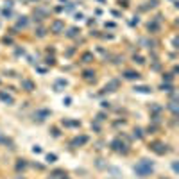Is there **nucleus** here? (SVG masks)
<instances>
[{
  "label": "nucleus",
  "mask_w": 179,
  "mask_h": 179,
  "mask_svg": "<svg viewBox=\"0 0 179 179\" xmlns=\"http://www.w3.org/2000/svg\"><path fill=\"white\" fill-rule=\"evenodd\" d=\"M82 61H84V63H91V61H93V54H91V52L82 54Z\"/></svg>",
  "instance_id": "obj_18"
},
{
  "label": "nucleus",
  "mask_w": 179,
  "mask_h": 179,
  "mask_svg": "<svg viewBox=\"0 0 179 179\" xmlns=\"http://www.w3.org/2000/svg\"><path fill=\"white\" fill-rule=\"evenodd\" d=\"M47 15H48V11H47V9H41V7H38V9L34 11V16H36L38 20H41V18H45Z\"/></svg>",
  "instance_id": "obj_10"
},
{
  "label": "nucleus",
  "mask_w": 179,
  "mask_h": 179,
  "mask_svg": "<svg viewBox=\"0 0 179 179\" xmlns=\"http://www.w3.org/2000/svg\"><path fill=\"white\" fill-rule=\"evenodd\" d=\"M13 4H15L13 0H7V2H5V7H9V9H11V7H13Z\"/></svg>",
  "instance_id": "obj_31"
},
{
  "label": "nucleus",
  "mask_w": 179,
  "mask_h": 179,
  "mask_svg": "<svg viewBox=\"0 0 179 179\" xmlns=\"http://www.w3.org/2000/svg\"><path fill=\"white\" fill-rule=\"evenodd\" d=\"M124 77H125L127 81H138L140 74L138 72H133V70H127V72H124Z\"/></svg>",
  "instance_id": "obj_7"
},
{
  "label": "nucleus",
  "mask_w": 179,
  "mask_h": 179,
  "mask_svg": "<svg viewBox=\"0 0 179 179\" xmlns=\"http://www.w3.org/2000/svg\"><path fill=\"white\" fill-rule=\"evenodd\" d=\"M147 27H149V31H152V32H156V31H159V25L156 23V22H151V23H149Z\"/></svg>",
  "instance_id": "obj_19"
},
{
  "label": "nucleus",
  "mask_w": 179,
  "mask_h": 179,
  "mask_svg": "<svg viewBox=\"0 0 179 179\" xmlns=\"http://www.w3.org/2000/svg\"><path fill=\"white\" fill-rule=\"evenodd\" d=\"M66 36H68V38H77V36H79V31H77L75 27H72V29H68Z\"/></svg>",
  "instance_id": "obj_17"
},
{
  "label": "nucleus",
  "mask_w": 179,
  "mask_h": 179,
  "mask_svg": "<svg viewBox=\"0 0 179 179\" xmlns=\"http://www.w3.org/2000/svg\"><path fill=\"white\" fill-rule=\"evenodd\" d=\"M0 100H2L4 104H7V106H13V104H15V99H13L11 95H7L5 91H0Z\"/></svg>",
  "instance_id": "obj_6"
},
{
  "label": "nucleus",
  "mask_w": 179,
  "mask_h": 179,
  "mask_svg": "<svg viewBox=\"0 0 179 179\" xmlns=\"http://www.w3.org/2000/svg\"><path fill=\"white\" fill-rule=\"evenodd\" d=\"M25 167H27L25 159H20V161H18V165H16V168H18V170H20V168H25Z\"/></svg>",
  "instance_id": "obj_26"
},
{
  "label": "nucleus",
  "mask_w": 179,
  "mask_h": 179,
  "mask_svg": "<svg viewBox=\"0 0 179 179\" xmlns=\"http://www.w3.org/2000/svg\"><path fill=\"white\" fill-rule=\"evenodd\" d=\"M16 179H25V177H16Z\"/></svg>",
  "instance_id": "obj_34"
},
{
  "label": "nucleus",
  "mask_w": 179,
  "mask_h": 179,
  "mask_svg": "<svg viewBox=\"0 0 179 179\" xmlns=\"http://www.w3.org/2000/svg\"><path fill=\"white\" fill-rule=\"evenodd\" d=\"M63 31H65V22L54 20L50 23V32H52V34H61Z\"/></svg>",
  "instance_id": "obj_3"
},
{
  "label": "nucleus",
  "mask_w": 179,
  "mask_h": 179,
  "mask_svg": "<svg viewBox=\"0 0 179 179\" xmlns=\"http://www.w3.org/2000/svg\"><path fill=\"white\" fill-rule=\"evenodd\" d=\"M65 86H66V81L59 79L56 84H54V90H56V91H63V88H65Z\"/></svg>",
  "instance_id": "obj_12"
},
{
  "label": "nucleus",
  "mask_w": 179,
  "mask_h": 179,
  "mask_svg": "<svg viewBox=\"0 0 179 179\" xmlns=\"http://www.w3.org/2000/svg\"><path fill=\"white\" fill-rule=\"evenodd\" d=\"M163 81H167V82H170V81H172V75H170V74H165V75H163Z\"/></svg>",
  "instance_id": "obj_29"
},
{
  "label": "nucleus",
  "mask_w": 179,
  "mask_h": 179,
  "mask_svg": "<svg viewBox=\"0 0 179 179\" xmlns=\"http://www.w3.org/2000/svg\"><path fill=\"white\" fill-rule=\"evenodd\" d=\"M63 179H68V177H63Z\"/></svg>",
  "instance_id": "obj_36"
},
{
  "label": "nucleus",
  "mask_w": 179,
  "mask_h": 179,
  "mask_svg": "<svg viewBox=\"0 0 179 179\" xmlns=\"http://www.w3.org/2000/svg\"><path fill=\"white\" fill-rule=\"evenodd\" d=\"M151 109H152L154 113H159V111H161V106H158V104H152V106H151Z\"/></svg>",
  "instance_id": "obj_28"
},
{
  "label": "nucleus",
  "mask_w": 179,
  "mask_h": 179,
  "mask_svg": "<svg viewBox=\"0 0 179 179\" xmlns=\"http://www.w3.org/2000/svg\"><path fill=\"white\" fill-rule=\"evenodd\" d=\"M133 59H134V63H138V65H143V63H145V61H143V58H141V56H134Z\"/></svg>",
  "instance_id": "obj_27"
},
{
  "label": "nucleus",
  "mask_w": 179,
  "mask_h": 179,
  "mask_svg": "<svg viewBox=\"0 0 179 179\" xmlns=\"http://www.w3.org/2000/svg\"><path fill=\"white\" fill-rule=\"evenodd\" d=\"M161 90H163V91H172L174 88H172V84H168V82L165 84V82H163V84H161Z\"/></svg>",
  "instance_id": "obj_22"
},
{
  "label": "nucleus",
  "mask_w": 179,
  "mask_h": 179,
  "mask_svg": "<svg viewBox=\"0 0 179 179\" xmlns=\"http://www.w3.org/2000/svg\"><path fill=\"white\" fill-rule=\"evenodd\" d=\"M63 125H66V127H79L81 122H77V120H63Z\"/></svg>",
  "instance_id": "obj_11"
},
{
  "label": "nucleus",
  "mask_w": 179,
  "mask_h": 179,
  "mask_svg": "<svg viewBox=\"0 0 179 179\" xmlns=\"http://www.w3.org/2000/svg\"><path fill=\"white\" fill-rule=\"evenodd\" d=\"M0 143H4V145H11V141H9V140L5 138L4 134H0Z\"/></svg>",
  "instance_id": "obj_25"
},
{
  "label": "nucleus",
  "mask_w": 179,
  "mask_h": 179,
  "mask_svg": "<svg viewBox=\"0 0 179 179\" xmlns=\"http://www.w3.org/2000/svg\"><path fill=\"white\" fill-rule=\"evenodd\" d=\"M152 170H154V163H152L151 159H140L138 163H136V167H134V174L140 176V177L151 176Z\"/></svg>",
  "instance_id": "obj_1"
},
{
  "label": "nucleus",
  "mask_w": 179,
  "mask_h": 179,
  "mask_svg": "<svg viewBox=\"0 0 179 179\" xmlns=\"http://www.w3.org/2000/svg\"><path fill=\"white\" fill-rule=\"evenodd\" d=\"M48 115H50V111H48V109H40V111H36V115H34V117L40 120V122H43Z\"/></svg>",
  "instance_id": "obj_8"
},
{
  "label": "nucleus",
  "mask_w": 179,
  "mask_h": 179,
  "mask_svg": "<svg viewBox=\"0 0 179 179\" xmlns=\"http://www.w3.org/2000/svg\"><path fill=\"white\" fill-rule=\"evenodd\" d=\"M70 102H72V99H70V97H66V99H65V106H70Z\"/></svg>",
  "instance_id": "obj_32"
},
{
  "label": "nucleus",
  "mask_w": 179,
  "mask_h": 179,
  "mask_svg": "<svg viewBox=\"0 0 179 179\" xmlns=\"http://www.w3.org/2000/svg\"><path fill=\"white\" fill-rule=\"evenodd\" d=\"M111 149H113L115 152H127V145H125L120 138H117V140L111 141Z\"/></svg>",
  "instance_id": "obj_2"
},
{
  "label": "nucleus",
  "mask_w": 179,
  "mask_h": 179,
  "mask_svg": "<svg viewBox=\"0 0 179 179\" xmlns=\"http://www.w3.org/2000/svg\"><path fill=\"white\" fill-rule=\"evenodd\" d=\"M172 45H174V48H177V38H174V40H172Z\"/></svg>",
  "instance_id": "obj_33"
},
{
  "label": "nucleus",
  "mask_w": 179,
  "mask_h": 179,
  "mask_svg": "<svg viewBox=\"0 0 179 179\" xmlns=\"http://www.w3.org/2000/svg\"><path fill=\"white\" fill-rule=\"evenodd\" d=\"M88 141V138L86 136H81V138H75L74 141H72V147H77V145H82V143H86Z\"/></svg>",
  "instance_id": "obj_14"
},
{
  "label": "nucleus",
  "mask_w": 179,
  "mask_h": 179,
  "mask_svg": "<svg viewBox=\"0 0 179 179\" xmlns=\"http://www.w3.org/2000/svg\"><path fill=\"white\" fill-rule=\"evenodd\" d=\"M45 34H47V31H45V29H43V27H40V29H38V31H36V36H38V38H43V36H45Z\"/></svg>",
  "instance_id": "obj_23"
},
{
  "label": "nucleus",
  "mask_w": 179,
  "mask_h": 179,
  "mask_svg": "<svg viewBox=\"0 0 179 179\" xmlns=\"http://www.w3.org/2000/svg\"><path fill=\"white\" fill-rule=\"evenodd\" d=\"M149 147H151L156 154H165V152H167V145H163L161 141H154V143H151Z\"/></svg>",
  "instance_id": "obj_4"
},
{
  "label": "nucleus",
  "mask_w": 179,
  "mask_h": 179,
  "mask_svg": "<svg viewBox=\"0 0 179 179\" xmlns=\"http://www.w3.org/2000/svg\"><path fill=\"white\" fill-rule=\"evenodd\" d=\"M168 109L174 113V115H177V111H179V106H177V102L176 100H172V102H168Z\"/></svg>",
  "instance_id": "obj_13"
},
{
  "label": "nucleus",
  "mask_w": 179,
  "mask_h": 179,
  "mask_svg": "<svg viewBox=\"0 0 179 179\" xmlns=\"http://www.w3.org/2000/svg\"><path fill=\"white\" fill-rule=\"evenodd\" d=\"M22 90H25V91H34V90H36V84L31 79H23L22 81Z\"/></svg>",
  "instance_id": "obj_5"
},
{
  "label": "nucleus",
  "mask_w": 179,
  "mask_h": 179,
  "mask_svg": "<svg viewBox=\"0 0 179 179\" xmlns=\"http://www.w3.org/2000/svg\"><path fill=\"white\" fill-rule=\"evenodd\" d=\"M32 152H34V154H40V152H41V147H38V145H36V147H32Z\"/></svg>",
  "instance_id": "obj_30"
},
{
  "label": "nucleus",
  "mask_w": 179,
  "mask_h": 179,
  "mask_svg": "<svg viewBox=\"0 0 179 179\" xmlns=\"http://www.w3.org/2000/svg\"><path fill=\"white\" fill-rule=\"evenodd\" d=\"M61 2H66V0H61Z\"/></svg>",
  "instance_id": "obj_35"
},
{
  "label": "nucleus",
  "mask_w": 179,
  "mask_h": 179,
  "mask_svg": "<svg viewBox=\"0 0 179 179\" xmlns=\"http://www.w3.org/2000/svg\"><path fill=\"white\" fill-rule=\"evenodd\" d=\"M27 23H29L27 16H22L20 20H18V23H16V29H23V27H27Z\"/></svg>",
  "instance_id": "obj_15"
},
{
  "label": "nucleus",
  "mask_w": 179,
  "mask_h": 179,
  "mask_svg": "<svg viewBox=\"0 0 179 179\" xmlns=\"http://www.w3.org/2000/svg\"><path fill=\"white\" fill-rule=\"evenodd\" d=\"M93 75H95V74H93V72H90V70H86V72H84V79H86V81H95Z\"/></svg>",
  "instance_id": "obj_20"
},
{
  "label": "nucleus",
  "mask_w": 179,
  "mask_h": 179,
  "mask_svg": "<svg viewBox=\"0 0 179 179\" xmlns=\"http://www.w3.org/2000/svg\"><path fill=\"white\" fill-rule=\"evenodd\" d=\"M117 88H118V81H109L104 90H106V91H115Z\"/></svg>",
  "instance_id": "obj_9"
},
{
  "label": "nucleus",
  "mask_w": 179,
  "mask_h": 179,
  "mask_svg": "<svg viewBox=\"0 0 179 179\" xmlns=\"http://www.w3.org/2000/svg\"><path fill=\"white\" fill-rule=\"evenodd\" d=\"M134 91H136V93H151V88H149V86H136Z\"/></svg>",
  "instance_id": "obj_16"
},
{
  "label": "nucleus",
  "mask_w": 179,
  "mask_h": 179,
  "mask_svg": "<svg viewBox=\"0 0 179 179\" xmlns=\"http://www.w3.org/2000/svg\"><path fill=\"white\" fill-rule=\"evenodd\" d=\"M133 136H134V138H143V131H141V129H140V127H136V129H134V133H133Z\"/></svg>",
  "instance_id": "obj_21"
},
{
  "label": "nucleus",
  "mask_w": 179,
  "mask_h": 179,
  "mask_svg": "<svg viewBox=\"0 0 179 179\" xmlns=\"http://www.w3.org/2000/svg\"><path fill=\"white\" fill-rule=\"evenodd\" d=\"M56 159H58V156H56V154H47V161H48V163H54Z\"/></svg>",
  "instance_id": "obj_24"
}]
</instances>
